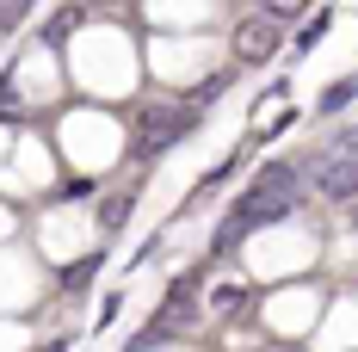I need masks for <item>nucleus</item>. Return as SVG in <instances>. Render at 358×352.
<instances>
[{"mask_svg": "<svg viewBox=\"0 0 358 352\" xmlns=\"http://www.w3.org/2000/svg\"><path fill=\"white\" fill-rule=\"evenodd\" d=\"M185 130H192V111H148V118H143V130H136V142H143L148 155H155V148L179 142Z\"/></svg>", "mask_w": 358, "mask_h": 352, "instance_id": "nucleus-3", "label": "nucleus"}, {"mask_svg": "<svg viewBox=\"0 0 358 352\" xmlns=\"http://www.w3.org/2000/svg\"><path fill=\"white\" fill-rule=\"evenodd\" d=\"M315 185H322V192H334V198H346V192H352V167H346V155H334L322 174H315Z\"/></svg>", "mask_w": 358, "mask_h": 352, "instance_id": "nucleus-4", "label": "nucleus"}, {"mask_svg": "<svg viewBox=\"0 0 358 352\" xmlns=\"http://www.w3.org/2000/svg\"><path fill=\"white\" fill-rule=\"evenodd\" d=\"M259 13L285 25V19H303V13H309V0H259Z\"/></svg>", "mask_w": 358, "mask_h": 352, "instance_id": "nucleus-5", "label": "nucleus"}, {"mask_svg": "<svg viewBox=\"0 0 358 352\" xmlns=\"http://www.w3.org/2000/svg\"><path fill=\"white\" fill-rule=\"evenodd\" d=\"M74 25H80V6H62V13L50 19V43H62V37H69Z\"/></svg>", "mask_w": 358, "mask_h": 352, "instance_id": "nucleus-6", "label": "nucleus"}, {"mask_svg": "<svg viewBox=\"0 0 358 352\" xmlns=\"http://www.w3.org/2000/svg\"><path fill=\"white\" fill-rule=\"evenodd\" d=\"M278 43H285V31H278V19H266V13H253V19L235 25V56H241V62H272Z\"/></svg>", "mask_w": 358, "mask_h": 352, "instance_id": "nucleus-2", "label": "nucleus"}, {"mask_svg": "<svg viewBox=\"0 0 358 352\" xmlns=\"http://www.w3.org/2000/svg\"><path fill=\"white\" fill-rule=\"evenodd\" d=\"M290 185H296V179H290V167H272V174H266L248 198H241L235 223L248 229V223H259V216H285V211H290Z\"/></svg>", "mask_w": 358, "mask_h": 352, "instance_id": "nucleus-1", "label": "nucleus"}]
</instances>
